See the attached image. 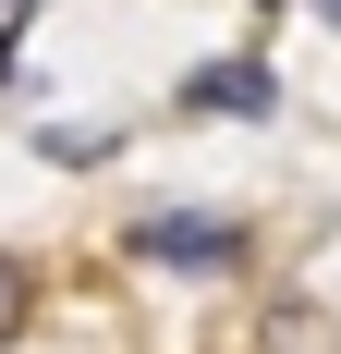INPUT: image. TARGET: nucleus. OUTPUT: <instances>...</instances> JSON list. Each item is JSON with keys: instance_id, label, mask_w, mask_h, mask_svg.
<instances>
[{"instance_id": "nucleus-3", "label": "nucleus", "mask_w": 341, "mask_h": 354, "mask_svg": "<svg viewBox=\"0 0 341 354\" xmlns=\"http://www.w3.org/2000/svg\"><path fill=\"white\" fill-rule=\"evenodd\" d=\"M25 330H37V269H25L12 245H0V354L25 342Z\"/></svg>"}, {"instance_id": "nucleus-5", "label": "nucleus", "mask_w": 341, "mask_h": 354, "mask_svg": "<svg viewBox=\"0 0 341 354\" xmlns=\"http://www.w3.org/2000/svg\"><path fill=\"white\" fill-rule=\"evenodd\" d=\"M317 12H329V25H341V0H317Z\"/></svg>"}, {"instance_id": "nucleus-2", "label": "nucleus", "mask_w": 341, "mask_h": 354, "mask_svg": "<svg viewBox=\"0 0 341 354\" xmlns=\"http://www.w3.org/2000/svg\"><path fill=\"white\" fill-rule=\"evenodd\" d=\"M183 110H244V122H269V110H280V73L269 62H207V73H183Z\"/></svg>"}, {"instance_id": "nucleus-1", "label": "nucleus", "mask_w": 341, "mask_h": 354, "mask_svg": "<svg viewBox=\"0 0 341 354\" xmlns=\"http://www.w3.org/2000/svg\"><path fill=\"white\" fill-rule=\"evenodd\" d=\"M122 245H135L146 269H195V281H220V269H244V257H256V232H244L232 208H146Z\"/></svg>"}, {"instance_id": "nucleus-4", "label": "nucleus", "mask_w": 341, "mask_h": 354, "mask_svg": "<svg viewBox=\"0 0 341 354\" xmlns=\"http://www.w3.org/2000/svg\"><path fill=\"white\" fill-rule=\"evenodd\" d=\"M37 147H49V159H73V171H86V159H110V135H98V122H61V135H37Z\"/></svg>"}]
</instances>
